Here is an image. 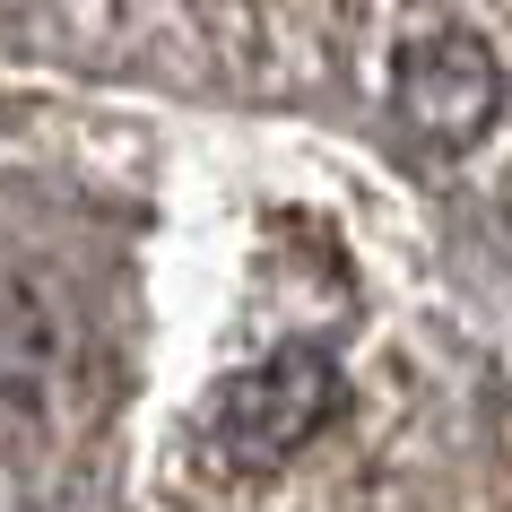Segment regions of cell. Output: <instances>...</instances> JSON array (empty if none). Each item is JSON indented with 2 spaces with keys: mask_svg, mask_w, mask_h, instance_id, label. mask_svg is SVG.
<instances>
[{
  "mask_svg": "<svg viewBox=\"0 0 512 512\" xmlns=\"http://www.w3.org/2000/svg\"><path fill=\"white\" fill-rule=\"evenodd\" d=\"M339 408V356L296 339V348H270L261 365L226 374L200 400V443L226 478H278L296 452H313Z\"/></svg>",
  "mask_w": 512,
  "mask_h": 512,
  "instance_id": "1",
  "label": "cell"
},
{
  "mask_svg": "<svg viewBox=\"0 0 512 512\" xmlns=\"http://www.w3.org/2000/svg\"><path fill=\"white\" fill-rule=\"evenodd\" d=\"M391 113L426 148H469L504 113V61L478 27L460 18H417L408 44L391 53Z\"/></svg>",
  "mask_w": 512,
  "mask_h": 512,
  "instance_id": "2",
  "label": "cell"
}]
</instances>
